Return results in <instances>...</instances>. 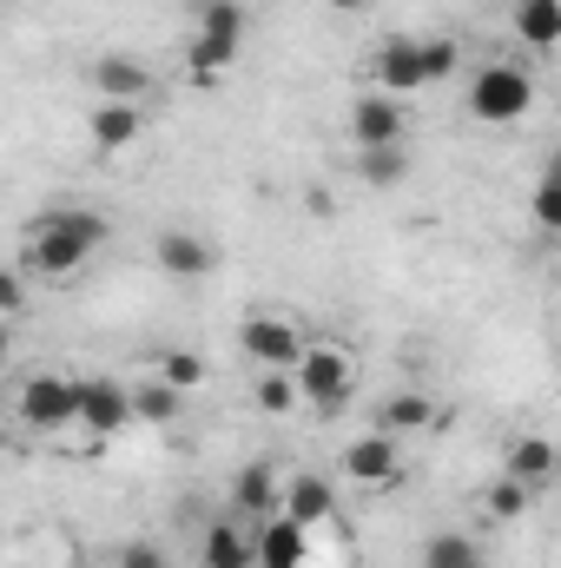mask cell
<instances>
[{"label": "cell", "instance_id": "6da1fadb", "mask_svg": "<svg viewBox=\"0 0 561 568\" xmlns=\"http://www.w3.org/2000/svg\"><path fill=\"white\" fill-rule=\"evenodd\" d=\"M106 219L100 212H86V205H67V212H47L33 232H27V272H40V278H73L100 245H106Z\"/></svg>", "mask_w": 561, "mask_h": 568}, {"label": "cell", "instance_id": "7a4b0ae2", "mask_svg": "<svg viewBox=\"0 0 561 568\" xmlns=\"http://www.w3.org/2000/svg\"><path fill=\"white\" fill-rule=\"evenodd\" d=\"M462 67V47L456 40H384L377 47V60H370V73L384 80V93H422V87H436V80H449Z\"/></svg>", "mask_w": 561, "mask_h": 568}, {"label": "cell", "instance_id": "3957f363", "mask_svg": "<svg viewBox=\"0 0 561 568\" xmlns=\"http://www.w3.org/2000/svg\"><path fill=\"white\" fill-rule=\"evenodd\" d=\"M529 106H536V73L516 67V60H489V67L469 80V113H476L482 126H516Z\"/></svg>", "mask_w": 561, "mask_h": 568}, {"label": "cell", "instance_id": "277c9868", "mask_svg": "<svg viewBox=\"0 0 561 568\" xmlns=\"http://www.w3.org/2000/svg\"><path fill=\"white\" fill-rule=\"evenodd\" d=\"M20 424L40 429V436H60V429L80 424V377H60V371H40L20 384Z\"/></svg>", "mask_w": 561, "mask_h": 568}, {"label": "cell", "instance_id": "5b68a950", "mask_svg": "<svg viewBox=\"0 0 561 568\" xmlns=\"http://www.w3.org/2000/svg\"><path fill=\"white\" fill-rule=\"evenodd\" d=\"M297 390L317 404V410H337L350 390H357V364H350V351L344 344H310L304 357H297Z\"/></svg>", "mask_w": 561, "mask_h": 568}, {"label": "cell", "instance_id": "8992f818", "mask_svg": "<svg viewBox=\"0 0 561 568\" xmlns=\"http://www.w3.org/2000/svg\"><path fill=\"white\" fill-rule=\"evenodd\" d=\"M126 424H140L133 417V384H120V377H80V429L93 443H113Z\"/></svg>", "mask_w": 561, "mask_h": 568}, {"label": "cell", "instance_id": "52a82bcc", "mask_svg": "<svg viewBox=\"0 0 561 568\" xmlns=\"http://www.w3.org/2000/svg\"><path fill=\"white\" fill-rule=\"evenodd\" d=\"M238 344H245V357L252 364H265V371H290L310 344L297 337V324L278 317V311H258V317H245V331H238Z\"/></svg>", "mask_w": 561, "mask_h": 568}, {"label": "cell", "instance_id": "ba28073f", "mask_svg": "<svg viewBox=\"0 0 561 568\" xmlns=\"http://www.w3.org/2000/svg\"><path fill=\"white\" fill-rule=\"evenodd\" d=\"M344 476L364 483V489H390V483L404 476V436H390V429L357 436V443L344 449Z\"/></svg>", "mask_w": 561, "mask_h": 568}, {"label": "cell", "instance_id": "9c48e42d", "mask_svg": "<svg viewBox=\"0 0 561 568\" xmlns=\"http://www.w3.org/2000/svg\"><path fill=\"white\" fill-rule=\"evenodd\" d=\"M152 265L165 272V278H178V284H192V278H212L218 272V245H205L198 232H159V245H152Z\"/></svg>", "mask_w": 561, "mask_h": 568}, {"label": "cell", "instance_id": "30bf717a", "mask_svg": "<svg viewBox=\"0 0 561 568\" xmlns=\"http://www.w3.org/2000/svg\"><path fill=\"white\" fill-rule=\"evenodd\" d=\"M232 516H245L252 529L272 523V516H284V483H278L272 463H245V469L232 476Z\"/></svg>", "mask_w": 561, "mask_h": 568}, {"label": "cell", "instance_id": "8fae6325", "mask_svg": "<svg viewBox=\"0 0 561 568\" xmlns=\"http://www.w3.org/2000/svg\"><path fill=\"white\" fill-rule=\"evenodd\" d=\"M404 106H397V93H364L357 106H350V140L357 152H370V145H404Z\"/></svg>", "mask_w": 561, "mask_h": 568}, {"label": "cell", "instance_id": "7c38bea8", "mask_svg": "<svg viewBox=\"0 0 561 568\" xmlns=\"http://www.w3.org/2000/svg\"><path fill=\"white\" fill-rule=\"evenodd\" d=\"M198 556H205V568H258V529L245 516H225L205 529Z\"/></svg>", "mask_w": 561, "mask_h": 568}, {"label": "cell", "instance_id": "4fadbf2b", "mask_svg": "<svg viewBox=\"0 0 561 568\" xmlns=\"http://www.w3.org/2000/svg\"><path fill=\"white\" fill-rule=\"evenodd\" d=\"M310 556V529L290 523V516H272L258 523V568H304Z\"/></svg>", "mask_w": 561, "mask_h": 568}, {"label": "cell", "instance_id": "5bb4252c", "mask_svg": "<svg viewBox=\"0 0 561 568\" xmlns=\"http://www.w3.org/2000/svg\"><path fill=\"white\" fill-rule=\"evenodd\" d=\"M502 469H509L516 483H529V489H549V483H555V469H561V449L549 443V436H516Z\"/></svg>", "mask_w": 561, "mask_h": 568}, {"label": "cell", "instance_id": "9a60e30c", "mask_svg": "<svg viewBox=\"0 0 561 568\" xmlns=\"http://www.w3.org/2000/svg\"><path fill=\"white\" fill-rule=\"evenodd\" d=\"M436 397L429 390H397V397H384V410H377V429H390V436H422V429H436Z\"/></svg>", "mask_w": 561, "mask_h": 568}, {"label": "cell", "instance_id": "2e32d148", "mask_svg": "<svg viewBox=\"0 0 561 568\" xmlns=\"http://www.w3.org/2000/svg\"><path fill=\"white\" fill-rule=\"evenodd\" d=\"M330 509H337V496H330L324 476H290V483H284V516H290V523L317 529V523H330Z\"/></svg>", "mask_w": 561, "mask_h": 568}, {"label": "cell", "instance_id": "e0dca14e", "mask_svg": "<svg viewBox=\"0 0 561 568\" xmlns=\"http://www.w3.org/2000/svg\"><path fill=\"white\" fill-rule=\"evenodd\" d=\"M145 126L140 100H100V113H93V145L100 152H120V145H133Z\"/></svg>", "mask_w": 561, "mask_h": 568}, {"label": "cell", "instance_id": "ac0fdd59", "mask_svg": "<svg viewBox=\"0 0 561 568\" xmlns=\"http://www.w3.org/2000/svg\"><path fill=\"white\" fill-rule=\"evenodd\" d=\"M93 87H100V100H140L152 87V73L140 60H126V53H100L93 60Z\"/></svg>", "mask_w": 561, "mask_h": 568}, {"label": "cell", "instance_id": "d6986e66", "mask_svg": "<svg viewBox=\"0 0 561 568\" xmlns=\"http://www.w3.org/2000/svg\"><path fill=\"white\" fill-rule=\"evenodd\" d=\"M232 60H238V40H232V33H205V27H198V40H192V53H185V73H192L198 87H212Z\"/></svg>", "mask_w": 561, "mask_h": 568}, {"label": "cell", "instance_id": "ffe728a7", "mask_svg": "<svg viewBox=\"0 0 561 568\" xmlns=\"http://www.w3.org/2000/svg\"><path fill=\"white\" fill-rule=\"evenodd\" d=\"M178 404H185V390L178 384H165V377H145V384H133V417L152 429L178 424Z\"/></svg>", "mask_w": 561, "mask_h": 568}, {"label": "cell", "instance_id": "44dd1931", "mask_svg": "<svg viewBox=\"0 0 561 568\" xmlns=\"http://www.w3.org/2000/svg\"><path fill=\"white\" fill-rule=\"evenodd\" d=\"M516 33L529 47H555L561 40V0H516Z\"/></svg>", "mask_w": 561, "mask_h": 568}, {"label": "cell", "instance_id": "7402d4cb", "mask_svg": "<svg viewBox=\"0 0 561 568\" xmlns=\"http://www.w3.org/2000/svg\"><path fill=\"white\" fill-rule=\"evenodd\" d=\"M422 568H482V549H476V536L442 529V536L422 542Z\"/></svg>", "mask_w": 561, "mask_h": 568}, {"label": "cell", "instance_id": "603a6c76", "mask_svg": "<svg viewBox=\"0 0 561 568\" xmlns=\"http://www.w3.org/2000/svg\"><path fill=\"white\" fill-rule=\"evenodd\" d=\"M529 503H536V489H529V483H516L509 469H502V476L489 483V496H482V509H489L496 523H522V516H529Z\"/></svg>", "mask_w": 561, "mask_h": 568}, {"label": "cell", "instance_id": "cb8c5ba5", "mask_svg": "<svg viewBox=\"0 0 561 568\" xmlns=\"http://www.w3.org/2000/svg\"><path fill=\"white\" fill-rule=\"evenodd\" d=\"M357 172H364L370 185H404L410 152H404V145H370V152H357Z\"/></svg>", "mask_w": 561, "mask_h": 568}, {"label": "cell", "instance_id": "d4e9b609", "mask_svg": "<svg viewBox=\"0 0 561 568\" xmlns=\"http://www.w3.org/2000/svg\"><path fill=\"white\" fill-rule=\"evenodd\" d=\"M252 397H258V410H265V417H284V410H297V397H304V390H297V377H290V371H265Z\"/></svg>", "mask_w": 561, "mask_h": 568}, {"label": "cell", "instance_id": "484cf974", "mask_svg": "<svg viewBox=\"0 0 561 568\" xmlns=\"http://www.w3.org/2000/svg\"><path fill=\"white\" fill-rule=\"evenodd\" d=\"M159 377L178 384V390H198V384H205V364H198L192 351H165V357H159Z\"/></svg>", "mask_w": 561, "mask_h": 568}, {"label": "cell", "instance_id": "4316f807", "mask_svg": "<svg viewBox=\"0 0 561 568\" xmlns=\"http://www.w3.org/2000/svg\"><path fill=\"white\" fill-rule=\"evenodd\" d=\"M529 212H536V225H542V232H561V165L536 185V205H529Z\"/></svg>", "mask_w": 561, "mask_h": 568}, {"label": "cell", "instance_id": "83f0119b", "mask_svg": "<svg viewBox=\"0 0 561 568\" xmlns=\"http://www.w3.org/2000/svg\"><path fill=\"white\" fill-rule=\"evenodd\" d=\"M198 27H205V33H232V40H238V33H245V7H238V0H205Z\"/></svg>", "mask_w": 561, "mask_h": 568}, {"label": "cell", "instance_id": "f1b7e54d", "mask_svg": "<svg viewBox=\"0 0 561 568\" xmlns=\"http://www.w3.org/2000/svg\"><path fill=\"white\" fill-rule=\"evenodd\" d=\"M113 568H172V562H165V556H159L152 542H126V549H120V562H113Z\"/></svg>", "mask_w": 561, "mask_h": 568}, {"label": "cell", "instance_id": "f546056e", "mask_svg": "<svg viewBox=\"0 0 561 568\" xmlns=\"http://www.w3.org/2000/svg\"><path fill=\"white\" fill-rule=\"evenodd\" d=\"M0 304H7V317L20 311V278H0Z\"/></svg>", "mask_w": 561, "mask_h": 568}, {"label": "cell", "instance_id": "4dcf8cb0", "mask_svg": "<svg viewBox=\"0 0 561 568\" xmlns=\"http://www.w3.org/2000/svg\"><path fill=\"white\" fill-rule=\"evenodd\" d=\"M324 7H337V13H364L370 0H324Z\"/></svg>", "mask_w": 561, "mask_h": 568}]
</instances>
